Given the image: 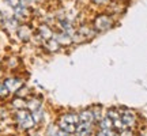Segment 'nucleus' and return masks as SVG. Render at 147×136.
<instances>
[{"label":"nucleus","instance_id":"27","mask_svg":"<svg viewBox=\"0 0 147 136\" xmlns=\"http://www.w3.org/2000/svg\"><path fill=\"white\" fill-rule=\"evenodd\" d=\"M1 22H4V18H3V14L0 12V23H1Z\"/></svg>","mask_w":147,"mask_h":136},{"label":"nucleus","instance_id":"14","mask_svg":"<svg viewBox=\"0 0 147 136\" xmlns=\"http://www.w3.org/2000/svg\"><path fill=\"white\" fill-rule=\"evenodd\" d=\"M106 116L110 117L112 120H116V118H120V109L119 108H109V109L106 110Z\"/></svg>","mask_w":147,"mask_h":136},{"label":"nucleus","instance_id":"24","mask_svg":"<svg viewBox=\"0 0 147 136\" xmlns=\"http://www.w3.org/2000/svg\"><path fill=\"white\" fill-rule=\"evenodd\" d=\"M55 136H71V133H67V132L63 131V129H59L57 133H56Z\"/></svg>","mask_w":147,"mask_h":136},{"label":"nucleus","instance_id":"25","mask_svg":"<svg viewBox=\"0 0 147 136\" xmlns=\"http://www.w3.org/2000/svg\"><path fill=\"white\" fill-rule=\"evenodd\" d=\"M140 136H147V129H143V131H140Z\"/></svg>","mask_w":147,"mask_h":136},{"label":"nucleus","instance_id":"11","mask_svg":"<svg viewBox=\"0 0 147 136\" xmlns=\"http://www.w3.org/2000/svg\"><path fill=\"white\" fill-rule=\"evenodd\" d=\"M79 123H94V117H93V113L91 110L87 109V110H83L79 113Z\"/></svg>","mask_w":147,"mask_h":136},{"label":"nucleus","instance_id":"20","mask_svg":"<svg viewBox=\"0 0 147 136\" xmlns=\"http://www.w3.org/2000/svg\"><path fill=\"white\" fill-rule=\"evenodd\" d=\"M8 94H10V91L7 90V87H5L3 83H0V98H4V97H7Z\"/></svg>","mask_w":147,"mask_h":136},{"label":"nucleus","instance_id":"12","mask_svg":"<svg viewBox=\"0 0 147 136\" xmlns=\"http://www.w3.org/2000/svg\"><path fill=\"white\" fill-rule=\"evenodd\" d=\"M26 108L30 112H36V110L41 109V101L38 98H30L29 101H26Z\"/></svg>","mask_w":147,"mask_h":136},{"label":"nucleus","instance_id":"13","mask_svg":"<svg viewBox=\"0 0 147 136\" xmlns=\"http://www.w3.org/2000/svg\"><path fill=\"white\" fill-rule=\"evenodd\" d=\"M61 120L67 121L69 124H75V125H78L79 124V114L76 113H68V114H64L61 117Z\"/></svg>","mask_w":147,"mask_h":136},{"label":"nucleus","instance_id":"23","mask_svg":"<svg viewBox=\"0 0 147 136\" xmlns=\"http://www.w3.org/2000/svg\"><path fill=\"white\" fill-rule=\"evenodd\" d=\"M93 3H95V4H100V5H102V4H108L110 0H91Z\"/></svg>","mask_w":147,"mask_h":136},{"label":"nucleus","instance_id":"5","mask_svg":"<svg viewBox=\"0 0 147 136\" xmlns=\"http://www.w3.org/2000/svg\"><path fill=\"white\" fill-rule=\"evenodd\" d=\"M16 36L21 41L27 42L32 37V29L29 27V25H19L16 29Z\"/></svg>","mask_w":147,"mask_h":136},{"label":"nucleus","instance_id":"1","mask_svg":"<svg viewBox=\"0 0 147 136\" xmlns=\"http://www.w3.org/2000/svg\"><path fill=\"white\" fill-rule=\"evenodd\" d=\"M15 118H16L18 125L21 127L22 129H30V128H33L34 124H36V121L33 118V114L29 110H25V109L18 110L15 113Z\"/></svg>","mask_w":147,"mask_h":136},{"label":"nucleus","instance_id":"19","mask_svg":"<svg viewBox=\"0 0 147 136\" xmlns=\"http://www.w3.org/2000/svg\"><path fill=\"white\" fill-rule=\"evenodd\" d=\"M60 129L59 128V125H49V128H48V132H47V135L48 136H55L56 133H57V131Z\"/></svg>","mask_w":147,"mask_h":136},{"label":"nucleus","instance_id":"17","mask_svg":"<svg viewBox=\"0 0 147 136\" xmlns=\"http://www.w3.org/2000/svg\"><path fill=\"white\" fill-rule=\"evenodd\" d=\"M90 110H91L93 117H94V123H95V121L98 123V121H100L101 118L104 117V116H102V112H101V108H100V106H94L93 109H90Z\"/></svg>","mask_w":147,"mask_h":136},{"label":"nucleus","instance_id":"10","mask_svg":"<svg viewBox=\"0 0 147 136\" xmlns=\"http://www.w3.org/2000/svg\"><path fill=\"white\" fill-rule=\"evenodd\" d=\"M60 46H61V45H60L55 38H51V40H47V41H45V48H47L48 52L56 53V52H59Z\"/></svg>","mask_w":147,"mask_h":136},{"label":"nucleus","instance_id":"16","mask_svg":"<svg viewBox=\"0 0 147 136\" xmlns=\"http://www.w3.org/2000/svg\"><path fill=\"white\" fill-rule=\"evenodd\" d=\"M12 106L15 108V109H25L26 108V101L23 100L22 97H16L15 100L12 101Z\"/></svg>","mask_w":147,"mask_h":136},{"label":"nucleus","instance_id":"21","mask_svg":"<svg viewBox=\"0 0 147 136\" xmlns=\"http://www.w3.org/2000/svg\"><path fill=\"white\" fill-rule=\"evenodd\" d=\"M5 3L10 5L11 8H16L18 5H21V4H22L21 0H5Z\"/></svg>","mask_w":147,"mask_h":136},{"label":"nucleus","instance_id":"7","mask_svg":"<svg viewBox=\"0 0 147 136\" xmlns=\"http://www.w3.org/2000/svg\"><path fill=\"white\" fill-rule=\"evenodd\" d=\"M53 38H55V40H56V41H57L61 46H67V45H69V44L72 42V37L68 36L67 33H64V32L55 34V36H53Z\"/></svg>","mask_w":147,"mask_h":136},{"label":"nucleus","instance_id":"8","mask_svg":"<svg viewBox=\"0 0 147 136\" xmlns=\"http://www.w3.org/2000/svg\"><path fill=\"white\" fill-rule=\"evenodd\" d=\"M14 15H15V18L18 19V21H22V19H25L27 15H29V10H27L26 5H18L16 8H14Z\"/></svg>","mask_w":147,"mask_h":136},{"label":"nucleus","instance_id":"26","mask_svg":"<svg viewBox=\"0 0 147 136\" xmlns=\"http://www.w3.org/2000/svg\"><path fill=\"white\" fill-rule=\"evenodd\" d=\"M95 136H106V135H105V133H104V132H102V131H100V132H98V133H97V135H95Z\"/></svg>","mask_w":147,"mask_h":136},{"label":"nucleus","instance_id":"22","mask_svg":"<svg viewBox=\"0 0 147 136\" xmlns=\"http://www.w3.org/2000/svg\"><path fill=\"white\" fill-rule=\"evenodd\" d=\"M117 135H119V136H134V133H132L131 128H124V129H123V131H120Z\"/></svg>","mask_w":147,"mask_h":136},{"label":"nucleus","instance_id":"4","mask_svg":"<svg viewBox=\"0 0 147 136\" xmlns=\"http://www.w3.org/2000/svg\"><path fill=\"white\" fill-rule=\"evenodd\" d=\"M3 84L7 87V90H8L10 93H18V91L23 87V82H22L21 79H18V78H8V79H5Z\"/></svg>","mask_w":147,"mask_h":136},{"label":"nucleus","instance_id":"18","mask_svg":"<svg viewBox=\"0 0 147 136\" xmlns=\"http://www.w3.org/2000/svg\"><path fill=\"white\" fill-rule=\"evenodd\" d=\"M113 128H115L116 132H120L124 128H127V127L124 125V123L121 121V118H116V120H113Z\"/></svg>","mask_w":147,"mask_h":136},{"label":"nucleus","instance_id":"3","mask_svg":"<svg viewBox=\"0 0 147 136\" xmlns=\"http://www.w3.org/2000/svg\"><path fill=\"white\" fill-rule=\"evenodd\" d=\"M120 118L121 121L124 123V125L127 127V128H132V127H135V124H136V114L132 112V110L129 109H120Z\"/></svg>","mask_w":147,"mask_h":136},{"label":"nucleus","instance_id":"28","mask_svg":"<svg viewBox=\"0 0 147 136\" xmlns=\"http://www.w3.org/2000/svg\"><path fill=\"white\" fill-rule=\"evenodd\" d=\"M0 65H1V63H0Z\"/></svg>","mask_w":147,"mask_h":136},{"label":"nucleus","instance_id":"6","mask_svg":"<svg viewBox=\"0 0 147 136\" xmlns=\"http://www.w3.org/2000/svg\"><path fill=\"white\" fill-rule=\"evenodd\" d=\"M38 34H40V37H41L44 41L51 40V38H53V36H55V33H53V30L51 29V26L47 25V23H42V25L38 26Z\"/></svg>","mask_w":147,"mask_h":136},{"label":"nucleus","instance_id":"9","mask_svg":"<svg viewBox=\"0 0 147 136\" xmlns=\"http://www.w3.org/2000/svg\"><path fill=\"white\" fill-rule=\"evenodd\" d=\"M57 125H59V128H60V129H63V131H65L67 133H71V135L76 132V125H75V124H69V123L61 120V118L59 120Z\"/></svg>","mask_w":147,"mask_h":136},{"label":"nucleus","instance_id":"15","mask_svg":"<svg viewBox=\"0 0 147 136\" xmlns=\"http://www.w3.org/2000/svg\"><path fill=\"white\" fill-rule=\"evenodd\" d=\"M78 33L83 37V38H90V37L94 36V30H93V29H90V27H87V26H82Z\"/></svg>","mask_w":147,"mask_h":136},{"label":"nucleus","instance_id":"2","mask_svg":"<svg viewBox=\"0 0 147 136\" xmlns=\"http://www.w3.org/2000/svg\"><path fill=\"white\" fill-rule=\"evenodd\" d=\"M113 26V21L112 18L108 15H100L95 18L94 21V27L100 32H104V30H109L110 27Z\"/></svg>","mask_w":147,"mask_h":136}]
</instances>
